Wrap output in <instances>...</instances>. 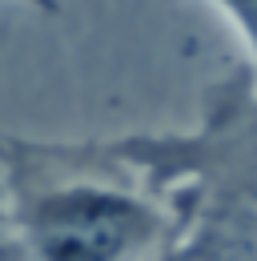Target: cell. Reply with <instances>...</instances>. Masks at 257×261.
<instances>
[{
	"instance_id": "2",
	"label": "cell",
	"mask_w": 257,
	"mask_h": 261,
	"mask_svg": "<svg viewBox=\"0 0 257 261\" xmlns=\"http://www.w3.org/2000/svg\"><path fill=\"white\" fill-rule=\"evenodd\" d=\"M213 4L233 20V29L241 33L249 57H253V68H257V0H213Z\"/></svg>"
},
{
	"instance_id": "1",
	"label": "cell",
	"mask_w": 257,
	"mask_h": 261,
	"mask_svg": "<svg viewBox=\"0 0 257 261\" xmlns=\"http://www.w3.org/2000/svg\"><path fill=\"white\" fill-rule=\"evenodd\" d=\"M0 261H169L181 201L113 145L0 141Z\"/></svg>"
}]
</instances>
